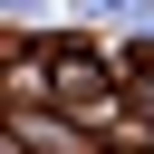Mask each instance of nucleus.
<instances>
[{"mask_svg":"<svg viewBox=\"0 0 154 154\" xmlns=\"http://www.w3.org/2000/svg\"><path fill=\"white\" fill-rule=\"evenodd\" d=\"M0 135H10L19 154H96V135H87L77 116H38V106H10Z\"/></svg>","mask_w":154,"mask_h":154,"instance_id":"obj_1","label":"nucleus"},{"mask_svg":"<svg viewBox=\"0 0 154 154\" xmlns=\"http://www.w3.org/2000/svg\"><path fill=\"white\" fill-rule=\"evenodd\" d=\"M87 19H125V29H154V0H77Z\"/></svg>","mask_w":154,"mask_h":154,"instance_id":"obj_2","label":"nucleus"},{"mask_svg":"<svg viewBox=\"0 0 154 154\" xmlns=\"http://www.w3.org/2000/svg\"><path fill=\"white\" fill-rule=\"evenodd\" d=\"M19 10H48V0H0V19H19Z\"/></svg>","mask_w":154,"mask_h":154,"instance_id":"obj_3","label":"nucleus"}]
</instances>
